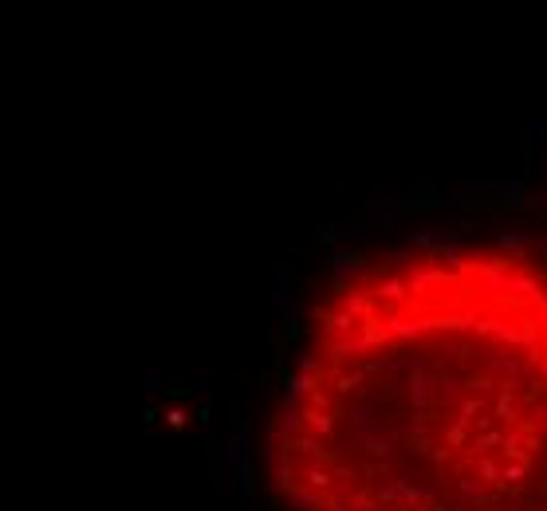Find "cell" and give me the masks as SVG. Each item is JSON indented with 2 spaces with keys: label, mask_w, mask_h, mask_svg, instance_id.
Instances as JSON below:
<instances>
[{
  "label": "cell",
  "mask_w": 547,
  "mask_h": 511,
  "mask_svg": "<svg viewBox=\"0 0 547 511\" xmlns=\"http://www.w3.org/2000/svg\"><path fill=\"white\" fill-rule=\"evenodd\" d=\"M280 511H547V256L413 240L323 291L268 425Z\"/></svg>",
  "instance_id": "1"
}]
</instances>
